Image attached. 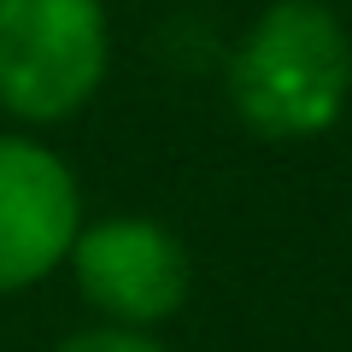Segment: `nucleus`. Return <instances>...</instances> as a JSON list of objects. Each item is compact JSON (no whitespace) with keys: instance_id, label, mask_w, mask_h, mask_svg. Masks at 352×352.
<instances>
[{"instance_id":"nucleus-2","label":"nucleus","mask_w":352,"mask_h":352,"mask_svg":"<svg viewBox=\"0 0 352 352\" xmlns=\"http://www.w3.org/2000/svg\"><path fill=\"white\" fill-rule=\"evenodd\" d=\"M106 76V0H0V112L18 129H53L76 118Z\"/></svg>"},{"instance_id":"nucleus-5","label":"nucleus","mask_w":352,"mask_h":352,"mask_svg":"<svg viewBox=\"0 0 352 352\" xmlns=\"http://www.w3.org/2000/svg\"><path fill=\"white\" fill-rule=\"evenodd\" d=\"M47 352H170L159 335L147 329H118V323H88V329H71L65 340H53Z\"/></svg>"},{"instance_id":"nucleus-1","label":"nucleus","mask_w":352,"mask_h":352,"mask_svg":"<svg viewBox=\"0 0 352 352\" xmlns=\"http://www.w3.org/2000/svg\"><path fill=\"white\" fill-rule=\"evenodd\" d=\"M223 94L258 141H317L352 100V30L329 0H264L229 47Z\"/></svg>"},{"instance_id":"nucleus-4","label":"nucleus","mask_w":352,"mask_h":352,"mask_svg":"<svg viewBox=\"0 0 352 352\" xmlns=\"http://www.w3.org/2000/svg\"><path fill=\"white\" fill-rule=\"evenodd\" d=\"M82 223L88 212L71 159L30 129L0 135V300L30 294L65 270Z\"/></svg>"},{"instance_id":"nucleus-3","label":"nucleus","mask_w":352,"mask_h":352,"mask_svg":"<svg viewBox=\"0 0 352 352\" xmlns=\"http://www.w3.org/2000/svg\"><path fill=\"white\" fill-rule=\"evenodd\" d=\"M65 270H71L82 305L94 311V323H118V329L159 335L194 300V258L182 235L147 212L88 217L71 241Z\"/></svg>"}]
</instances>
